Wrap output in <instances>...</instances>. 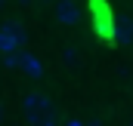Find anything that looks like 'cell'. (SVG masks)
I'll use <instances>...</instances> for the list:
<instances>
[{"label":"cell","mask_w":133,"mask_h":126,"mask_svg":"<svg viewBox=\"0 0 133 126\" xmlns=\"http://www.w3.org/2000/svg\"><path fill=\"white\" fill-rule=\"evenodd\" d=\"M130 126H133V120H130Z\"/></svg>","instance_id":"2e32d148"},{"label":"cell","mask_w":133,"mask_h":126,"mask_svg":"<svg viewBox=\"0 0 133 126\" xmlns=\"http://www.w3.org/2000/svg\"><path fill=\"white\" fill-rule=\"evenodd\" d=\"M46 3H56V0H46Z\"/></svg>","instance_id":"5bb4252c"},{"label":"cell","mask_w":133,"mask_h":126,"mask_svg":"<svg viewBox=\"0 0 133 126\" xmlns=\"http://www.w3.org/2000/svg\"><path fill=\"white\" fill-rule=\"evenodd\" d=\"M53 15H56V22L59 25H77L81 22V6H77V0H56L53 3Z\"/></svg>","instance_id":"6da1fadb"},{"label":"cell","mask_w":133,"mask_h":126,"mask_svg":"<svg viewBox=\"0 0 133 126\" xmlns=\"http://www.w3.org/2000/svg\"><path fill=\"white\" fill-rule=\"evenodd\" d=\"M3 117H6V111H3V101H0V123H3Z\"/></svg>","instance_id":"7c38bea8"},{"label":"cell","mask_w":133,"mask_h":126,"mask_svg":"<svg viewBox=\"0 0 133 126\" xmlns=\"http://www.w3.org/2000/svg\"><path fill=\"white\" fill-rule=\"evenodd\" d=\"M87 126H102V123H99V120H87Z\"/></svg>","instance_id":"4fadbf2b"},{"label":"cell","mask_w":133,"mask_h":126,"mask_svg":"<svg viewBox=\"0 0 133 126\" xmlns=\"http://www.w3.org/2000/svg\"><path fill=\"white\" fill-rule=\"evenodd\" d=\"M46 101H50V95H46V92H37V89H31V92L22 95V111H25V114H31L34 108H40V105H46Z\"/></svg>","instance_id":"5b68a950"},{"label":"cell","mask_w":133,"mask_h":126,"mask_svg":"<svg viewBox=\"0 0 133 126\" xmlns=\"http://www.w3.org/2000/svg\"><path fill=\"white\" fill-rule=\"evenodd\" d=\"M111 40L121 43V46H133V19L130 15L111 19Z\"/></svg>","instance_id":"3957f363"},{"label":"cell","mask_w":133,"mask_h":126,"mask_svg":"<svg viewBox=\"0 0 133 126\" xmlns=\"http://www.w3.org/2000/svg\"><path fill=\"white\" fill-rule=\"evenodd\" d=\"M16 3H22V6H34V0H16Z\"/></svg>","instance_id":"8fae6325"},{"label":"cell","mask_w":133,"mask_h":126,"mask_svg":"<svg viewBox=\"0 0 133 126\" xmlns=\"http://www.w3.org/2000/svg\"><path fill=\"white\" fill-rule=\"evenodd\" d=\"M22 49H25V46H22V43H19L12 34H9L6 28H3V25H0V56H9V52H22Z\"/></svg>","instance_id":"8992f818"},{"label":"cell","mask_w":133,"mask_h":126,"mask_svg":"<svg viewBox=\"0 0 133 126\" xmlns=\"http://www.w3.org/2000/svg\"><path fill=\"white\" fill-rule=\"evenodd\" d=\"M62 59H65L68 65H77V62H81V56H77L74 46H65V49H62Z\"/></svg>","instance_id":"ba28073f"},{"label":"cell","mask_w":133,"mask_h":126,"mask_svg":"<svg viewBox=\"0 0 133 126\" xmlns=\"http://www.w3.org/2000/svg\"><path fill=\"white\" fill-rule=\"evenodd\" d=\"M62 126H87V120H81V117H71V120H62Z\"/></svg>","instance_id":"30bf717a"},{"label":"cell","mask_w":133,"mask_h":126,"mask_svg":"<svg viewBox=\"0 0 133 126\" xmlns=\"http://www.w3.org/2000/svg\"><path fill=\"white\" fill-rule=\"evenodd\" d=\"M3 28H6V31L12 34V37H16V40H19V43H22V46H25V43H28V31H25V28H22V25H19V22H16V19H9V22H6V25H3Z\"/></svg>","instance_id":"52a82bcc"},{"label":"cell","mask_w":133,"mask_h":126,"mask_svg":"<svg viewBox=\"0 0 133 126\" xmlns=\"http://www.w3.org/2000/svg\"><path fill=\"white\" fill-rule=\"evenodd\" d=\"M3 68H19V52H9V56H3Z\"/></svg>","instance_id":"9c48e42d"},{"label":"cell","mask_w":133,"mask_h":126,"mask_svg":"<svg viewBox=\"0 0 133 126\" xmlns=\"http://www.w3.org/2000/svg\"><path fill=\"white\" fill-rule=\"evenodd\" d=\"M19 71H22L25 77H31V80H40V77L46 74L43 62H40L34 52H28V49H22V52H19Z\"/></svg>","instance_id":"277c9868"},{"label":"cell","mask_w":133,"mask_h":126,"mask_svg":"<svg viewBox=\"0 0 133 126\" xmlns=\"http://www.w3.org/2000/svg\"><path fill=\"white\" fill-rule=\"evenodd\" d=\"M25 120H28V126H59V114H56L53 101H46V105L34 108L31 114H25Z\"/></svg>","instance_id":"7a4b0ae2"},{"label":"cell","mask_w":133,"mask_h":126,"mask_svg":"<svg viewBox=\"0 0 133 126\" xmlns=\"http://www.w3.org/2000/svg\"><path fill=\"white\" fill-rule=\"evenodd\" d=\"M0 9H3V0H0Z\"/></svg>","instance_id":"9a60e30c"}]
</instances>
